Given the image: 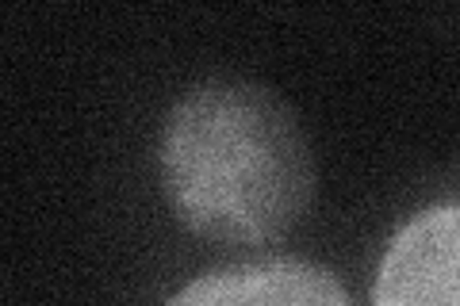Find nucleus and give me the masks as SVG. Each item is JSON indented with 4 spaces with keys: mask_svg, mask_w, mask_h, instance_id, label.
<instances>
[{
    "mask_svg": "<svg viewBox=\"0 0 460 306\" xmlns=\"http://www.w3.org/2000/svg\"><path fill=\"white\" fill-rule=\"evenodd\" d=\"M162 192L184 230L223 245H269L307 214L314 157L299 115L253 81L215 77L184 92L157 138Z\"/></svg>",
    "mask_w": 460,
    "mask_h": 306,
    "instance_id": "obj_1",
    "label": "nucleus"
},
{
    "mask_svg": "<svg viewBox=\"0 0 460 306\" xmlns=\"http://www.w3.org/2000/svg\"><path fill=\"white\" fill-rule=\"evenodd\" d=\"M372 306H460V203L426 207L395 230Z\"/></svg>",
    "mask_w": 460,
    "mask_h": 306,
    "instance_id": "obj_2",
    "label": "nucleus"
},
{
    "mask_svg": "<svg viewBox=\"0 0 460 306\" xmlns=\"http://www.w3.org/2000/svg\"><path fill=\"white\" fill-rule=\"evenodd\" d=\"M165 306H353L330 268L280 257L230 265L181 287Z\"/></svg>",
    "mask_w": 460,
    "mask_h": 306,
    "instance_id": "obj_3",
    "label": "nucleus"
}]
</instances>
